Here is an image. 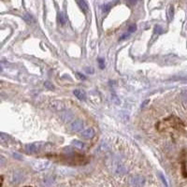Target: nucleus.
<instances>
[{
	"label": "nucleus",
	"mask_w": 187,
	"mask_h": 187,
	"mask_svg": "<svg viewBox=\"0 0 187 187\" xmlns=\"http://www.w3.org/2000/svg\"><path fill=\"white\" fill-rule=\"evenodd\" d=\"M26 180V174L22 170H16L11 174L9 178V182L12 185H19L20 183L23 182Z\"/></svg>",
	"instance_id": "obj_1"
},
{
	"label": "nucleus",
	"mask_w": 187,
	"mask_h": 187,
	"mask_svg": "<svg viewBox=\"0 0 187 187\" xmlns=\"http://www.w3.org/2000/svg\"><path fill=\"white\" fill-rule=\"evenodd\" d=\"M43 143L42 142H33V143H29L26 145V151L27 154H36L40 153L41 151V149L43 147Z\"/></svg>",
	"instance_id": "obj_2"
},
{
	"label": "nucleus",
	"mask_w": 187,
	"mask_h": 187,
	"mask_svg": "<svg viewBox=\"0 0 187 187\" xmlns=\"http://www.w3.org/2000/svg\"><path fill=\"white\" fill-rule=\"evenodd\" d=\"M33 168L36 171H41L44 169H47L51 166V163L47 160H39L33 163Z\"/></svg>",
	"instance_id": "obj_3"
},
{
	"label": "nucleus",
	"mask_w": 187,
	"mask_h": 187,
	"mask_svg": "<svg viewBox=\"0 0 187 187\" xmlns=\"http://www.w3.org/2000/svg\"><path fill=\"white\" fill-rule=\"evenodd\" d=\"M49 108L55 111H62L66 109V104L61 100H52L49 103Z\"/></svg>",
	"instance_id": "obj_4"
},
{
	"label": "nucleus",
	"mask_w": 187,
	"mask_h": 187,
	"mask_svg": "<svg viewBox=\"0 0 187 187\" xmlns=\"http://www.w3.org/2000/svg\"><path fill=\"white\" fill-rule=\"evenodd\" d=\"M145 178L141 175H136L130 179V183L134 187H142L145 184Z\"/></svg>",
	"instance_id": "obj_5"
},
{
	"label": "nucleus",
	"mask_w": 187,
	"mask_h": 187,
	"mask_svg": "<svg viewBox=\"0 0 187 187\" xmlns=\"http://www.w3.org/2000/svg\"><path fill=\"white\" fill-rule=\"evenodd\" d=\"M69 130L72 132H79L81 131L83 129V122L81 120H75L74 122H72L69 126H68Z\"/></svg>",
	"instance_id": "obj_6"
},
{
	"label": "nucleus",
	"mask_w": 187,
	"mask_h": 187,
	"mask_svg": "<svg viewBox=\"0 0 187 187\" xmlns=\"http://www.w3.org/2000/svg\"><path fill=\"white\" fill-rule=\"evenodd\" d=\"M95 135V131L93 127H90V128H87L85 129L84 131H82L81 133V137L83 139H86V140H91L93 139Z\"/></svg>",
	"instance_id": "obj_7"
},
{
	"label": "nucleus",
	"mask_w": 187,
	"mask_h": 187,
	"mask_svg": "<svg viewBox=\"0 0 187 187\" xmlns=\"http://www.w3.org/2000/svg\"><path fill=\"white\" fill-rule=\"evenodd\" d=\"M77 3L80 7V9L83 11V12H86L88 10V4L85 1V0H77Z\"/></svg>",
	"instance_id": "obj_8"
},
{
	"label": "nucleus",
	"mask_w": 187,
	"mask_h": 187,
	"mask_svg": "<svg viewBox=\"0 0 187 187\" xmlns=\"http://www.w3.org/2000/svg\"><path fill=\"white\" fill-rule=\"evenodd\" d=\"M73 94L78 99H80V100H84V99H85V93L82 90H79V89L74 90Z\"/></svg>",
	"instance_id": "obj_9"
},
{
	"label": "nucleus",
	"mask_w": 187,
	"mask_h": 187,
	"mask_svg": "<svg viewBox=\"0 0 187 187\" xmlns=\"http://www.w3.org/2000/svg\"><path fill=\"white\" fill-rule=\"evenodd\" d=\"M54 180H55V178H54V176H49V177H47V178H45V179L43 180L42 183H43L44 186L49 187L50 185H52V184L54 183Z\"/></svg>",
	"instance_id": "obj_10"
},
{
	"label": "nucleus",
	"mask_w": 187,
	"mask_h": 187,
	"mask_svg": "<svg viewBox=\"0 0 187 187\" xmlns=\"http://www.w3.org/2000/svg\"><path fill=\"white\" fill-rule=\"evenodd\" d=\"M72 146L73 147H75L76 149H78V150H81L83 147H84V143L83 142H81V141H80V140H73L72 141Z\"/></svg>",
	"instance_id": "obj_11"
},
{
	"label": "nucleus",
	"mask_w": 187,
	"mask_h": 187,
	"mask_svg": "<svg viewBox=\"0 0 187 187\" xmlns=\"http://www.w3.org/2000/svg\"><path fill=\"white\" fill-rule=\"evenodd\" d=\"M58 21H59L60 24L64 26V24L66 23V22H67V18H66L65 13H63V12H60V13L58 14Z\"/></svg>",
	"instance_id": "obj_12"
},
{
	"label": "nucleus",
	"mask_w": 187,
	"mask_h": 187,
	"mask_svg": "<svg viewBox=\"0 0 187 187\" xmlns=\"http://www.w3.org/2000/svg\"><path fill=\"white\" fill-rule=\"evenodd\" d=\"M23 19L26 20V22H27L29 24H31V23H34V18H33V16L30 15L29 13H26V14H24V15H23Z\"/></svg>",
	"instance_id": "obj_13"
},
{
	"label": "nucleus",
	"mask_w": 187,
	"mask_h": 187,
	"mask_svg": "<svg viewBox=\"0 0 187 187\" xmlns=\"http://www.w3.org/2000/svg\"><path fill=\"white\" fill-rule=\"evenodd\" d=\"M136 30H137V26L135 23H132V24H130L129 26V27H128V29H127V34H131V33H134V32H136Z\"/></svg>",
	"instance_id": "obj_14"
},
{
	"label": "nucleus",
	"mask_w": 187,
	"mask_h": 187,
	"mask_svg": "<svg viewBox=\"0 0 187 187\" xmlns=\"http://www.w3.org/2000/svg\"><path fill=\"white\" fill-rule=\"evenodd\" d=\"M44 86L46 87L48 90H51V91H54V86L51 82H50V81H45Z\"/></svg>",
	"instance_id": "obj_15"
},
{
	"label": "nucleus",
	"mask_w": 187,
	"mask_h": 187,
	"mask_svg": "<svg viewBox=\"0 0 187 187\" xmlns=\"http://www.w3.org/2000/svg\"><path fill=\"white\" fill-rule=\"evenodd\" d=\"M116 172L118 174H120V175H122V174H123L124 172H126V168L123 167V166H119L116 169Z\"/></svg>",
	"instance_id": "obj_16"
},
{
	"label": "nucleus",
	"mask_w": 187,
	"mask_h": 187,
	"mask_svg": "<svg viewBox=\"0 0 187 187\" xmlns=\"http://www.w3.org/2000/svg\"><path fill=\"white\" fill-rule=\"evenodd\" d=\"M173 15H174V9H173L172 6H170L169 9H168V19H169V20H172Z\"/></svg>",
	"instance_id": "obj_17"
},
{
	"label": "nucleus",
	"mask_w": 187,
	"mask_h": 187,
	"mask_svg": "<svg viewBox=\"0 0 187 187\" xmlns=\"http://www.w3.org/2000/svg\"><path fill=\"white\" fill-rule=\"evenodd\" d=\"M154 32L156 34H161V33H163V29H162V27L160 26H154Z\"/></svg>",
	"instance_id": "obj_18"
},
{
	"label": "nucleus",
	"mask_w": 187,
	"mask_h": 187,
	"mask_svg": "<svg viewBox=\"0 0 187 187\" xmlns=\"http://www.w3.org/2000/svg\"><path fill=\"white\" fill-rule=\"evenodd\" d=\"M159 177H160V179H161V181L163 182V183L165 184V186H168V182H167V180H166V178L164 177V175L162 173H159Z\"/></svg>",
	"instance_id": "obj_19"
},
{
	"label": "nucleus",
	"mask_w": 187,
	"mask_h": 187,
	"mask_svg": "<svg viewBox=\"0 0 187 187\" xmlns=\"http://www.w3.org/2000/svg\"><path fill=\"white\" fill-rule=\"evenodd\" d=\"M181 96H182V99L184 102H187V91L182 92V95H181Z\"/></svg>",
	"instance_id": "obj_20"
},
{
	"label": "nucleus",
	"mask_w": 187,
	"mask_h": 187,
	"mask_svg": "<svg viewBox=\"0 0 187 187\" xmlns=\"http://www.w3.org/2000/svg\"><path fill=\"white\" fill-rule=\"evenodd\" d=\"M5 163H6V158L2 155H0V167L4 166Z\"/></svg>",
	"instance_id": "obj_21"
},
{
	"label": "nucleus",
	"mask_w": 187,
	"mask_h": 187,
	"mask_svg": "<svg viewBox=\"0 0 187 187\" xmlns=\"http://www.w3.org/2000/svg\"><path fill=\"white\" fill-rule=\"evenodd\" d=\"M98 63H99V68H100L101 69L104 68L105 65H104V60L103 59H98Z\"/></svg>",
	"instance_id": "obj_22"
},
{
	"label": "nucleus",
	"mask_w": 187,
	"mask_h": 187,
	"mask_svg": "<svg viewBox=\"0 0 187 187\" xmlns=\"http://www.w3.org/2000/svg\"><path fill=\"white\" fill-rule=\"evenodd\" d=\"M109 9H110V6H109V5H105V6L103 7V11H104V12H107L108 10H109Z\"/></svg>",
	"instance_id": "obj_23"
},
{
	"label": "nucleus",
	"mask_w": 187,
	"mask_h": 187,
	"mask_svg": "<svg viewBox=\"0 0 187 187\" xmlns=\"http://www.w3.org/2000/svg\"><path fill=\"white\" fill-rule=\"evenodd\" d=\"M77 76H78L80 79H81V80H85V77L83 76L82 74H81V73H77Z\"/></svg>",
	"instance_id": "obj_24"
},
{
	"label": "nucleus",
	"mask_w": 187,
	"mask_h": 187,
	"mask_svg": "<svg viewBox=\"0 0 187 187\" xmlns=\"http://www.w3.org/2000/svg\"><path fill=\"white\" fill-rule=\"evenodd\" d=\"M13 155H14V157H16V158H19V159H20V158H22V156H21V155H19V154H14Z\"/></svg>",
	"instance_id": "obj_25"
},
{
	"label": "nucleus",
	"mask_w": 187,
	"mask_h": 187,
	"mask_svg": "<svg viewBox=\"0 0 187 187\" xmlns=\"http://www.w3.org/2000/svg\"><path fill=\"white\" fill-rule=\"evenodd\" d=\"M90 69H91V68H87V69H86V71L88 72V73H93L94 71H93V70H90Z\"/></svg>",
	"instance_id": "obj_26"
}]
</instances>
